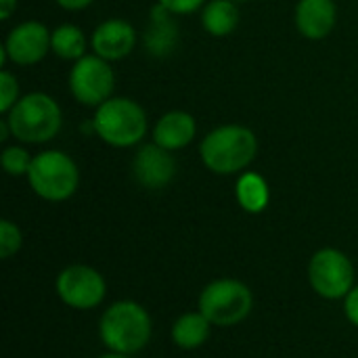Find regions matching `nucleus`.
Segmentation results:
<instances>
[{
  "mask_svg": "<svg viewBox=\"0 0 358 358\" xmlns=\"http://www.w3.org/2000/svg\"><path fill=\"white\" fill-rule=\"evenodd\" d=\"M258 153L256 134L237 124L220 126L206 134L199 147L201 162L214 174H237L245 170Z\"/></svg>",
  "mask_w": 358,
  "mask_h": 358,
  "instance_id": "obj_1",
  "label": "nucleus"
},
{
  "mask_svg": "<svg viewBox=\"0 0 358 358\" xmlns=\"http://www.w3.org/2000/svg\"><path fill=\"white\" fill-rule=\"evenodd\" d=\"M99 336L109 352L134 355L141 352L151 340L149 313L130 300L111 304L99 323Z\"/></svg>",
  "mask_w": 358,
  "mask_h": 358,
  "instance_id": "obj_2",
  "label": "nucleus"
},
{
  "mask_svg": "<svg viewBox=\"0 0 358 358\" xmlns=\"http://www.w3.org/2000/svg\"><path fill=\"white\" fill-rule=\"evenodd\" d=\"M92 130L111 147H132L147 134V115L143 107L126 96H111L96 107Z\"/></svg>",
  "mask_w": 358,
  "mask_h": 358,
  "instance_id": "obj_3",
  "label": "nucleus"
},
{
  "mask_svg": "<svg viewBox=\"0 0 358 358\" xmlns=\"http://www.w3.org/2000/svg\"><path fill=\"white\" fill-rule=\"evenodd\" d=\"M10 134L21 143H46L61 128V107L44 92L25 94L6 113Z\"/></svg>",
  "mask_w": 358,
  "mask_h": 358,
  "instance_id": "obj_4",
  "label": "nucleus"
},
{
  "mask_svg": "<svg viewBox=\"0 0 358 358\" xmlns=\"http://www.w3.org/2000/svg\"><path fill=\"white\" fill-rule=\"evenodd\" d=\"M27 182L38 197L57 203L76 193L80 185V170L67 153L42 151L31 159Z\"/></svg>",
  "mask_w": 358,
  "mask_h": 358,
  "instance_id": "obj_5",
  "label": "nucleus"
},
{
  "mask_svg": "<svg viewBox=\"0 0 358 358\" xmlns=\"http://www.w3.org/2000/svg\"><path fill=\"white\" fill-rule=\"evenodd\" d=\"M254 296L237 279H216L199 296V313L216 327H233L252 313Z\"/></svg>",
  "mask_w": 358,
  "mask_h": 358,
  "instance_id": "obj_6",
  "label": "nucleus"
},
{
  "mask_svg": "<svg viewBox=\"0 0 358 358\" xmlns=\"http://www.w3.org/2000/svg\"><path fill=\"white\" fill-rule=\"evenodd\" d=\"M308 279L321 298L344 300L355 287V266L344 252L325 248L310 258Z\"/></svg>",
  "mask_w": 358,
  "mask_h": 358,
  "instance_id": "obj_7",
  "label": "nucleus"
},
{
  "mask_svg": "<svg viewBox=\"0 0 358 358\" xmlns=\"http://www.w3.org/2000/svg\"><path fill=\"white\" fill-rule=\"evenodd\" d=\"M69 88L78 103L88 107H99L111 99L115 88V73L99 55H84L78 59L69 71Z\"/></svg>",
  "mask_w": 358,
  "mask_h": 358,
  "instance_id": "obj_8",
  "label": "nucleus"
},
{
  "mask_svg": "<svg viewBox=\"0 0 358 358\" xmlns=\"http://www.w3.org/2000/svg\"><path fill=\"white\" fill-rule=\"evenodd\" d=\"M57 294L61 302L67 304L69 308L90 310L105 300L107 285L99 271L84 264H71L59 273Z\"/></svg>",
  "mask_w": 358,
  "mask_h": 358,
  "instance_id": "obj_9",
  "label": "nucleus"
},
{
  "mask_svg": "<svg viewBox=\"0 0 358 358\" xmlns=\"http://www.w3.org/2000/svg\"><path fill=\"white\" fill-rule=\"evenodd\" d=\"M50 38L52 34L46 29V25L38 21H25L17 27L10 29L4 50L8 59L17 65H34L46 57L50 48Z\"/></svg>",
  "mask_w": 358,
  "mask_h": 358,
  "instance_id": "obj_10",
  "label": "nucleus"
},
{
  "mask_svg": "<svg viewBox=\"0 0 358 358\" xmlns=\"http://www.w3.org/2000/svg\"><path fill=\"white\" fill-rule=\"evenodd\" d=\"M132 174L136 182L149 191L168 187L176 176V159L159 145H145L132 159Z\"/></svg>",
  "mask_w": 358,
  "mask_h": 358,
  "instance_id": "obj_11",
  "label": "nucleus"
},
{
  "mask_svg": "<svg viewBox=\"0 0 358 358\" xmlns=\"http://www.w3.org/2000/svg\"><path fill=\"white\" fill-rule=\"evenodd\" d=\"M134 44H136L134 27L124 19H107L92 34L94 55L103 57L105 61H120L128 57Z\"/></svg>",
  "mask_w": 358,
  "mask_h": 358,
  "instance_id": "obj_12",
  "label": "nucleus"
},
{
  "mask_svg": "<svg viewBox=\"0 0 358 358\" xmlns=\"http://www.w3.org/2000/svg\"><path fill=\"white\" fill-rule=\"evenodd\" d=\"M338 8L334 0H298L296 27L308 40H323L336 27Z\"/></svg>",
  "mask_w": 358,
  "mask_h": 358,
  "instance_id": "obj_13",
  "label": "nucleus"
},
{
  "mask_svg": "<svg viewBox=\"0 0 358 358\" xmlns=\"http://www.w3.org/2000/svg\"><path fill=\"white\" fill-rule=\"evenodd\" d=\"M170 13L159 2L151 8V23L145 31V48L153 57H168L178 44V25Z\"/></svg>",
  "mask_w": 358,
  "mask_h": 358,
  "instance_id": "obj_14",
  "label": "nucleus"
},
{
  "mask_svg": "<svg viewBox=\"0 0 358 358\" xmlns=\"http://www.w3.org/2000/svg\"><path fill=\"white\" fill-rule=\"evenodd\" d=\"M195 132H197V126L191 113L168 111L157 120L153 128V143L168 151H176V149L187 147L195 138Z\"/></svg>",
  "mask_w": 358,
  "mask_h": 358,
  "instance_id": "obj_15",
  "label": "nucleus"
},
{
  "mask_svg": "<svg viewBox=\"0 0 358 358\" xmlns=\"http://www.w3.org/2000/svg\"><path fill=\"white\" fill-rule=\"evenodd\" d=\"M210 329H212V323L199 310L187 313L178 317L176 323L172 325V340L182 350H197L208 342Z\"/></svg>",
  "mask_w": 358,
  "mask_h": 358,
  "instance_id": "obj_16",
  "label": "nucleus"
},
{
  "mask_svg": "<svg viewBox=\"0 0 358 358\" xmlns=\"http://www.w3.org/2000/svg\"><path fill=\"white\" fill-rule=\"evenodd\" d=\"M201 23L206 31L216 38L229 36L239 23V10L235 0H210L201 10Z\"/></svg>",
  "mask_w": 358,
  "mask_h": 358,
  "instance_id": "obj_17",
  "label": "nucleus"
},
{
  "mask_svg": "<svg viewBox=\"0 0 358 358\" xmlns=\"http://www.w3.org/2000/svg\"><path fill=\"white\" fill-rule=\"evenodd\" d=\"M235 195L239 206L250 214H260L268 206V197H271L266 180L256 172H245L239 176L235 185Z\"/></svg>",
  "mask_w": 358,
  "mask_h": 358,
  "instance_id": "obj_18",
  "label": "nucleus"
},
{
  "mask_svg": "<svg viewBox=\"0 0 358 358\" xmlns=\"http://www.w3.org/2000/svg\"><path fill=\"white\" fill-rule=\"evenodd\" d=\"M50 48L61 59L78 61V59H82L86 55V38H84V31L78 25H71V23L59 25L52 31Z\"/></svg>",
  "mask_w": 358,
  "mask_h": 358,
  "instance_id": "obj_19",
  "label": "nucleus"
},
{
  "mask_svg": "<svg viewBox=\"0 0 358 358\" xmlns=\"http://www.w3.org/2000/svg\"><path fill=\"white\" fill-rule=\"evenodd\" d=\"M31 159L34 157L23 147H6L2 151V168L10 176H27Z\"/></svg>",
  "mask_w": 358,
  "mask_h": 358,
  "instance_id": "obj_20",
  "label": "nucleus"
},
{
  "mask_svg": "<svg viewBox=\"0 0 358 358\" xmlns=\"http://www.w3.org/2000/svg\"><path fill=\"white\" fill-rule=\"evenodd\" d=\"M21 243L23 237L19 227L10 220H0V258L8 260L10 256H15L21 250Z\"/></svg>",
  "mask_w": 358,
  "mask_h": 358,
  "instance_id": "obj_21",
  "label": "nucleus"
},
{
  "mask_svg": "<svg viewBox=\"0 0 358 358\" xmlns=\"http://www.w3.org/2000/svg\"><path fill=\"white\" fill-rule=\"evenodd\" d=\"M19 101V82L10 71H0V111L8 113Z\"/></svg>",
  "mask_w": 358,
  "mask_h": 358,
  "instance_id": "obj_22",
  "label": "nucleus"
},
{
  "mask_svg": "<svg viewBox=\"0 0 358 358\" xmlns=\"http://www.w3.org/2000/svg\"><path fill=\"white\" fill-rule=\"evenodd\" d=\"M162 6H166L170 13L174 15H189V13H195L203 0H157Z\"/></svg>",
  "mask_w": 358,
  "mask_h": 358,
  "instance_id": "obj_23",
  "label": "nucleus"
},
{
  "mask_svg": "<svg viewBox=\"0 0 358 358\" xmlns=\"http://www.w3.org/2000/svg\"><path fill=\"white\" fill-rule=\"evenodd\" d=\"M344 313H346V319L358 327V285L352 287V292L344 298Z\"/></svg>",
  "mask_w": 358,
  "mask_h": 358,
  "instance_id": "obj_24",
  "label": "nucleus"
},
{
  "mask_svg": "<svg viewBox=\"0 0 358 358\" xmlns=\"http://www.w3.org/2000/svg\"><path fill=\"white\" fill-rule=\"evenodd\" d=\"M57 4L65 10H82L92 4V0H57Z\"/></svg>",
  "mask_w": 358,
  "mask_h": 358,
  "instance_id": "obj_25",
  "label": "nucleus"
},
{
  "mask_svg": "<svg viewBox=\"0 0 358 358\" xmlns=\"http://www.w3.org/2000/svg\"><path fill=\"white\" fill-rule=\"evenodd\" d=\"M17 8V0H0V19H8Z\"/></svg>",
  "mask_w": 358,
  "mask_h": 358,
  "instance_id": "obj_26",
  "label": "nucleus"
},
{
  "mask_svg": "<svg viewBox=\"0 0 358 358\" xmlns=\"http://www.w3.org/2000/svg\"><path fill=\"white\" fill-rule=\"evenodd\" d=\"M8 132H10V128H8V122L4 120V122L0 124V141H4V138L8 136Z\"/></svg>",
  "mask_w": 358,
  "mask_h": 358,
  "instance_id": "obj_27",
  "label": "nucleus"
},
{
  "mask_svg": "<svg viewBox=\"0 0 358 358\" xmlns=\"http://www.w3.org/2000/svg\"><path fill=\"white\" fill-rule=\"evenodd\" d=\"M99 358H130L128 355H117V352H109V355H105V357H99Z\"/></svg>",
  "mask_w": 358,
  "mask_h": 358,
  "instance_id": "obj_28",
  "label": "nucleus"
},
{
  "mask_svg": "<svg viewBox=\"0 0 358 358\" xmlns=\"http://www.w3.org/2000/svg\"><path fill=\"white\" fill-rule=\"evenodd\" d=\"M235 2H248V0H235Z\"/></svg>",
  "mask_w": 358,
  "mask_h": 358,
  "instance_id": "obj_29",
  "label": "nucleus"
}]
</instances>
